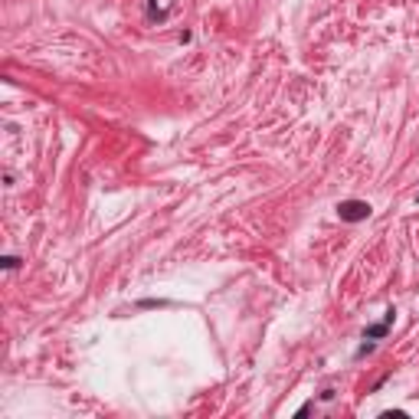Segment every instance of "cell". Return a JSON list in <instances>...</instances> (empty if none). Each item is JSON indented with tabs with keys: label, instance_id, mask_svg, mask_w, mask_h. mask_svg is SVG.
Listing matches in <instances>:
<instances>
[{
	"label": "cell",
	"instance_id": "obj_3",
	"mask_svg": "<svg viewBox=\"0 0 419 419\" xmlns=\"http://www.w3.org/2000/svg\"><path fill=\"white\" fill-rule=\"evenodd\" d=\"M390 321H393V314H390V318L383 321V325H374V328L367 331V338H383V334H387V325H390Z\"/></svg>",
	"mask_w": 419,
	"mask_h": 419
},
{
	"label": "cell",
	"instance_id": "obj_2",
	"mask_svg": "<svg viewBox=\"0 0 419 419\" xmlns=\"http://www.w3.org/2000/svg\"><path fill=\"white\" fill-rule=\"evenodd\" d=\"M170 7H174L170 0H151V16L157 14V10H161V16H167L170 14Z\"/></svg>",
	"mask_w": 419,
	"mask_h": 419
},
{
	"label": "cell",
	"instance_id": "obj_1",
	"mask_svg": "<svg viewBox=\"0 0 419 419\" xmlns=\"http://www.w3.org/2000/svg\"><path fill=\"white\" fill-rule=\"evenodd\" d=\"M338 213H341V220H347V223H357V220L370 216V203H364V200H344L338 207Z\"/></svg>",
	"mask_w": 419,
	"mask_h": 419
}]
</instances>
